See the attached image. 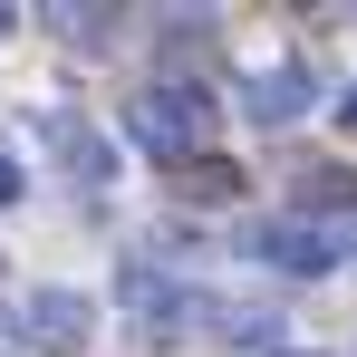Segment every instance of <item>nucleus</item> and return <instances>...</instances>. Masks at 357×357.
Here are the masks:
<instances>
[{
	"instance_id": "obj_5",
	"label": "nucleus",
	"mask_w": 357,
	"mask_h": 357,
	"mask_svg": "<svg viewBox=\"0 0 357 357\" xmlns=\"http://www.w3.org/2000/svg\"><path fill=\"white\" fill-rule=\"evenodd\" d=\"M299 213H357V165H309L299 174Z\"/></svg>"
},
{
	"instance_id": "obj_1",
	"label": "nucleus",
	"mask_w": 357,
	"mask_h": 357,
	"mask_svg": "<svg viewBox=\"0 0 357 357\" xmlns=\"http://www.w3.org/2000/svg\"><path fill=\"white\" fill-rule=\"evenodd\" d=\"M135 135H145L155 155H183V145H203V135H213V107H203V87H165V97H145V107H135Z\"/></svg>"
},
{
	"instance_id": "obj_6",
	"label": "nucleus",
	"mask_w": 357,
	"mask_h": 357,
	"mask_svg": "<svg viewBox=\"0 0 357 357\" xmlns=\"http://www.w3.org/2000/svg\"><path fill=\"white\" fill-rule=\"evenodd\" d=\"M348 116H357V97H348Z\"/></svg>"
},
{
	"instance_id": "obj_4",
	"label": "nucleus",
	"mask_w": 357,
	"mask_h": 357,
	"mask_svg": "<svg viewBox=\"0 0 357 357\" xmlns=\"http://www.w3.org/2000/svg\"><path fill=\"white\" fill-rule=\"evenodd\" d=\"M299 107H309V68H261L251 77V116L261 126H290Z\"/></svg>"
},
{
	"instance_id": "obj_2",
	"label": "nucleus",
	"mask_w": 357,
	"mask_h": 357,
	"mask_svg": "<svg viewBox=\"0 0 357 357\" xmlns=\"http://www.w3.org/2000/svg\"><path fill=\"white\" fill-rule=\"evenodd\" d=\"M20 328H29L39 348H87V338H97V299L87 290H29L20 299Z\"/></svg>"
},
{
	"instance_id": "obj_3",
	"label": "nucleus",
	"mask_w": 357,
	"mask_h": 357,
	"mask_svg": "<svg viewBox=\"0 0 357 357\" xmlns=\"http://www.w3.org/2000/svg\"><path fill=\"white\" fill-rule=\"evenodd\" d=\"M251 251H261L271 271H290V280H319V271H328V232H309V222H261Z\"/></svg>"
}]
</instances>
